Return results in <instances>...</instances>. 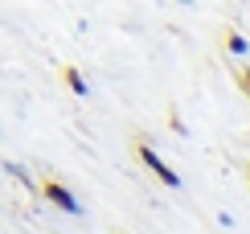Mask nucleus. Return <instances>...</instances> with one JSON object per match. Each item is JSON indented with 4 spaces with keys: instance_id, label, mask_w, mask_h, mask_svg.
<instances>
[{
    "instance_id": "1",
    "label": "nucleus",
    "mask_w": 250,
    "mask_h": 234,
    "mask_svg": "<svg viewBox=\"0 0 250 234\" xmlns=\"http://www.w3.org/2000/svg\"><path fill=\"white\" fill-rule=\"evenodd\" d=\"M135 156H140V164L148 168V173H156V177H160V181H164L168 189H181V177H176L172 168H168V164L160 161V156L152 152V144H144V140H140V144H135Z\"/></svg>"
},
{
    "instance_id": "2",
    "label": "nucleus",
    "mask_w": 250,
    "mask_h": 234,
    "mask_svg": "<svg viewBox=\"0 0 250 234\" xmlns=\"http://www.w3.org/2000/svg\"><path fill=\"white\" fill-rule=\"evenodd\" d=\"M41 193H45V201H54L58 210H66V214H74V218L82 214V206H78V197L70 193V189L62 185V181H54V177H49V181H45V189H41Z\"/></svg>"
},
{
    "instance_id": "3",
    "label": "nucleus",
    "mask_w": 250,
    "mask_h": 234,
    "mask_svg": "<svg viewBox=\"0 0 250 234\" xmlns=\"http://www.w3.org/2000/svg\"><path fill=\"white\" fill-rule=\"evenodd\" d=\"M62 78H66V87L74 91V94H86V78H82L78 66H66V70H62Z\"/></svg>"
},
{
    "instance_id": "4",
    "label": "nucleus",
    "mask_w": 250,
    "mask_h": 234,
    "mask_svg": "<svg viewBox=\"0 0 250 234\" xmlns=\"http://www.w3.org/2000/svg\"><path fill=\"white\" fill-rule=\"evenodd\" d=\"M226 46H230V54H250V41L242 33H230V37H226Z\"/></svg>"
},
{
    "instance_id": "5",
    "label": "nucleus",
    "mask_w": 250,
    "mask_h": 234,
    "mask_svg": "<svg viewBox=\"0 0 250 234\" xmlns=\"http://www.w3.org/2000/svg\"><path fill=\"white\" fill-rule=\"evenodd\" d=\"M242 91L250 94V70H242Z\"/></svg>"
},
{
    "instance_id": "6",
    "label": "nucleus",
    "mask_w": 250,
    "mask_h": 234,
    "mask_svg": "<svg viewBox=\"0 0 250 234\" xmlns=\"http://www.w3.org/2000/svg\"><path fill=\"white\" fill-rule=\"evenodd\" d=\"M185 4H193V0H185Z\"/></svg>"
}]
</instances>
